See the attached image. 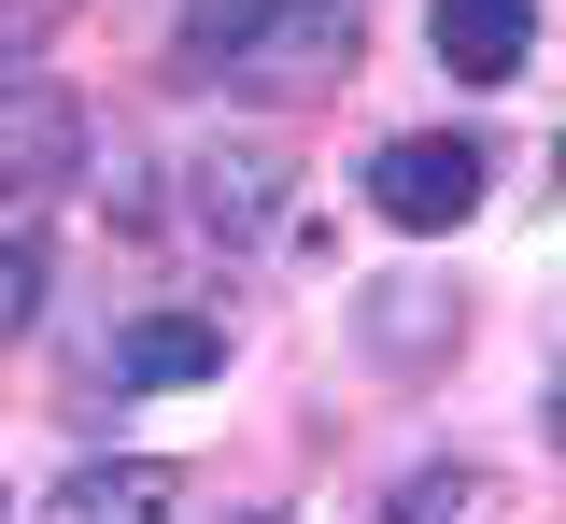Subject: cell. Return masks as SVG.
Returning a JSON list of instances; mask_svg holds the SVG:
<instances>
[{
  "label": "cell",
  "mask_w": 566,
  "mask_h": 524,
  "mask_svg": "<svg viewBox=\"0 0 566 524\" xmlns=\"http://www.w3.org/2000/svg\"><path fill=\"white\" fill-rule=\"evenodd\" d=\"M368 213L411 227V241L468 227V213H482V143H468V128H411V143H382V156H368Z\"/></svg>",
  "instance_id": "obj_1"
},
{
  "label": "cell",
  "mask_w": 566,
  "mask_h": 524,
  "mask_svg": "<svg viewBox=\"0 0 566 524\" xmlns=\"http://www.w3.org/2000/svg\"><path fill=\"white\" fill-rule=\"evenodd\" d=\"M43 185H71V99L57 85H0V227L43 213Z\"/></svg>",
  "instance_id": "obj_2"
},
{
  "label": "cell",
  "mask_w": 566,
  "mask_h": 524,
  "mask_svg": "<svg viewBox=\"0 0 566 524\" xmlns=\"http://www.w3.org/2000/svg\"><path fill=\"white\" fill-rule=\"evenodd\" d=\"M424 43L453 85H510L524 43H538V0H424Z\"/></svg>",
  "instance_id": "obj_3"
},
{
  "label": "cell",
  "mask_w": 566,
  "mask_h": 524,
  "mask_svg": "<svg viewBox=\"0 0 566 524\" xmlns=\"http://www.w3.org/2000/svg\"><path fill=\"white\" fill-rule=\"evenodd\" d=\"M227 369V326L212 312H142L114 340V397H156V382H212Z\"/></svg>",
  "instance_id": "obj_4"
},
{
  "label": "cell",
  "mask_w": 566,
  "mask_h": 524,
  "mask_svg": "<svg viewBox=\"0 0 566 524\" xmlns=\"http://www.w3.org/2000/svg\"><path fill=\"white\" fill-rule=\"evenodd\" d=\"M170 496H185V468L114 453V468H71L57 496H43V524H170Z\"/></svg>",
  "instance_id": "obj_5"
},
{
  "label": "cell",
  "mask_w": 566,
  "mask_h": 524,
  "mask_svg": "<svg viewBox=\"0 0 566 524\" xmlns=\"http://www.w3.org/2000/svg\"><path fill=\"white\" fill-rule=\"evenodd\" d=\"M270 213H283V143H227V156H199V227H212V241H255Z\"/></svg>",
  "instance_id": "obj_6"
},
{
  "label": "cell",
  "mask_w": 566,
  "mask_h": 524,
  "mask_svg": "<svg viewBox=\"0 0 566 524\" xmlns=\"http://www.w3.org/2000/svg\"><path fill=\"white\" fill-rule=\"evenodd\" d=\"M283 14H297V0H185V72H227V85H241Z\"/></svg>",
  "instance_id": "obj_7"
},
{
  "label": "cell",
  "mask_w": 566,
  "mask_h": 524,
  "mask_svg": "<svg viewBox=\"0 0 566 524\" xmlns=\"http://www.w3.org/2000/svg\"><path fill=\"white\" fill-rule=\"evenodd\" d=\"M43 312V227H0V340Z\"/></svg>",
  "instance_id": "obj_8"
},
{
  "label": "cell",
  "mask_w": 566,
  "mask_h": 524,
  "mask_svg": "<svg viewBox=\"0 0 566 524\" xmlns=\"http://www.w3.org/2000/svg\"><path fill=\"white\" fill-rule=\"evenodd\" d=\"M468 511V468H411L397 496H382V524H453Z\"/></svg>",
  "instance_id": "obj_9"
},
{
  "label": "cell",
  "mask_w": 566,
  "mask_h": 524,
  "mask_svg": "<svg viewBox=\"0 0 566 524\" xmlns=\"http://www.w3.org/2000/svg\"><path fill=\"white\" fill-rule=\"evenodd\" d=\"M553 170H566V143H553Z\"/></svg>",
  "instance_id": "obj_10"
}]
</instances>
